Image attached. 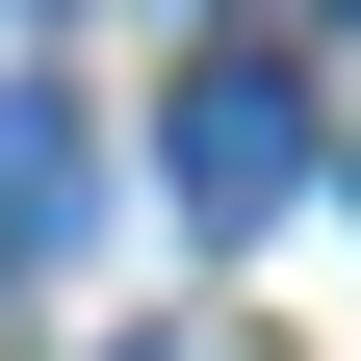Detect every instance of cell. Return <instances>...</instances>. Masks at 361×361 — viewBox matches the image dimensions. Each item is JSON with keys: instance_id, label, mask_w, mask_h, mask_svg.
<instances>
[{"instance_id": "cell-1", "label": "cell", "mask_w": 361, "mask_h": 361, "mask_svg": "<svg viewBox=\"0 0 361 361\" xmlns=\"http://www.w3.org/2000/svg\"><path fill=\"white\" fill-rule=\"evenodd\" d=\"M310 207V78L284 52H207L180 78V233H284Z\"/></svg>"}, {"instance_id": "cell-2", "label": "cell", "mask_w": 361, "mask_h": 361, "mask_svg": "<svg viewBox=\"0 0 361 361\" xmlns=\"http://www.w3.org/2000/svg\"><path fill=\"white\" fill-rule=\"evenodd\" d=\"M52 233H78V129L0 78V258H52Z\"/></svg>"}, {"instance_id": "cell-3", "label": "cell", "mask_w": 361, "mask_h": 361, "mask_svg": "<svg viewBox=\"0 0 361 361\" xmlns=\"http://www.w3.org/2000/svg\"><path fill=\"white\" fill-rule=\"evenodd\" d=\"M336 26H361V0H336Z\"/></svg>"}]
</instances>
